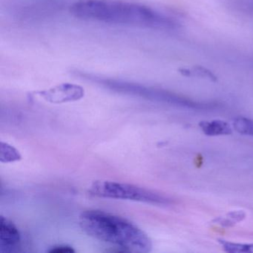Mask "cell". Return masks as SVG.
Here are the masks:
<instances>
[{
  "label": "cell",
  "mask_w": 253,
  "mask_h": 253,
  "mask_svg": "<svg viewBox=\"0 0 253 253\" xmlns=\"http://www.w3.org/2000/svg\"><path fill=\"white\" fill-rule=\"evenodd\" d=\"M70 13L81 20L152 29H174L173 19L149 7L120 0H79Z\"/></svg>",
  "instance_id": "6da1fadb"
},
{
  "label": "cell",
  "mask_w": 253,
  "mask_h": 253,
  "mask_svg": "<svg viewBox=\"0 0 253 253\" xmlns=\"http://www.w3.org/2000/svg\"><path fill=\"white\" fill-rule=\"evenodd\" d=\"M79 224L87 235L117 246L123 252L152 251L149 237L134 223L121 216L100 210H88L80 215Z\"/></svg>",
  "instance_id": "7a4b0ae2"
},
{
  "label": "cell",
  "mask_w": 253,
  "mask_h": 253,
  "mask_svg": "<svg viewBox=\"0 0 253 253\" xmlns=\"http://www.w3.org/2000/svg\"><path fill=\"white\" fill-rule=\"evenodd\" d=\"M89 193L99 198L128 200L156 205L171 204L169 198L158 192L135 185L109 180H97L90 186Z\"/></svg>",
  "instance_id": "3957f363"
},
{
  "label": "cell",
  "mask_w": 253,
  "mask_h": 253,
  "mask_svg": "<svg viewBox=\"0 0 253 253\" xmlns=\"http://www.w3.org/2000/svg\"><path fill=\"white\" fill-rule=\"evenodd\" d=\"M109 85L111 88H115V89L145 94L148 97H152L174 106H180L184 109H193V110H213L218 107V105L216 103L195 101L188 97L177 95L168 91L149 89L144 87L137 86V85L121 82V81H109Z\"/></svg>",
  "instance_id": "277c9868"
},
{
  "label": "cell",
  "mask_w": 253,
  "mask_h": 253,
  "mask_svg": "<svg viewBox=\"0 0 253 253\" xmlns=\"http://www.w3.org/2000/svg\"><path fill=\"white\" fill-rule=\"evenodd\" d=\"M38 94L48 103L60 104L81 100L85 95V91L82 86L77 84H63L49 89L38 91Z\"/></svg>",
  "instance_id": "5b68a950"
},
{
  "label": "cell",
  "mask_w": 253,
  "mask_h": 253,
  "mask_svg": "<svg viewBox=\"0 0 253 253\" xmlns=\"http://www.w3.org/2000/svg\"><path fill=\"white\" fill-rule=\"evenodd\" d=\"M21 237L16 225L6 217L0 218V251L14 253L20 247Z\"/></svg>",
  "instance_id": "8992f818"
},
{
  "label": "cell",
  "mask_w": 253,
  "mask_h": 253,
  "mask_svg": "<svg viewBox=\"0 0 253 253\" xmlns=\"http://www.w3.org/2000/svg\"><path fill=\"white\" fill-rule=\"evenodd\" d=\"M200 128L203 132L208 136L229 135L232 133V128L226 121H201Z\"/></svg>",
  "instance_id": "52a82bcc"
},
{
  "label": "cell",
  "mask_w": 253,
  "mask_h": 253,
  "mask_svg": "<svg viewBox=\"0 0 253 253\" xmlns=\"http://www.w3.org/2000/svg\"><path fill=\"white\" fill-rule=\"evenodd\" d=\"M218 242L226 253H253V244H239L224 240H219Z\"/></svg>",
  "instance_id": "ba28073f"
},
{
  "label": "cell",
  "mask_w": 253,
  "mask_h": 253,
  "mask_svg": "<svg viewBox=\"0 0 253 253\" xmlns=\"http://www.w3.org/2000/svg\"><path fill=\"white\" fill-rule=\"evenodd\" d=\"M232 126L239 134L253 136V120L239 117L233 120Z\"/></svg>",
  "instance_id": "9c48e42d"
},
{
  "label": "cell",
  "mask_w": 253,
  "mask_h": 253,
  "mask_svg": "<svg viewBox=\"0 0 253 253\" xmlns=\"http://www.w3.org/2000/svg\"><path fill=\"white\" fill-rule=\"evenodd\" d=\"M1 162L9 163L19 161L21 159V155L20 152L14 149L13 146H10L8 143H1V156H0Z\"/></svg>",
  "instance_id": "30bf717a"
},
{
  "label": "cell",
  "mask_w": 253,
  "mask_h": 253,
  "mask_svg": "<svg viewBox=\"0 0 253 253\" xmlns=\"http://www.w3.org/2000/svg\"><path fill=\"white\" fill-rule=\"evenodd\" d=\"M246 214L243 211H235L232 212L228 213L225 217H218L215 219L214 222L217 224L221 225L223 226H232L238 223L241 221L245 218Z\"/></svg>",
  "instance_id": "8fae6325"
},
{
  "label": "cell",
  "mask_w": 253,
  "mask_h": 253,
  "mask_svg": "<svg viewBox=\"0 0 253 253\" xmlns=\"http://www.w3.org/2000/svg\"><path fill=\"white\" fill-rule=\"evenodd\" d=\"M48 252L51 253H75V250L70 246L58 245L51 247Z\"/></svg>",
  "instance_id": "7c38bea8"
}]
</instances>
